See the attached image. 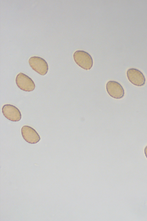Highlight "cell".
Instances as JSON below:
<instances>
[{"instance_id":"obj_1","label":"cell","mask_w":147,"mask_h":221,"mask_svg":"<svg viewBox=\"0 0 147 221\" xmlns=\"http://www.w3.org/2000/svg\"><path fill=\"white\" fill-rule=\"evenodd\" d=\"M74 60L80 67L85 70H90L93 64L92 58L91 55L84 51L78 50L73 55Z\"/></svg>"},{"instance_id":"obj_2","label":"cell","mask_w":147,"mask_h":221,"mask_svg":"<svg viewBox=\"0 0 147 221\" xmlns=\"http://www.w3.org/2000/svg\"><path fill=\"white\" fill-rule=\"evenodd\" d=\"M29 63L32 69L40 74H46L49 67L46 61L43 58L38 56L31 57L29 59Z\"/></svg>"},{"instance_id":"obj_3","label":"cell","mask_w":147,"mask_h":221,"mask_svg":"<svg viewBox=\"0 0 147 221\" xmlns=\"http://www.w3.org/2000/svg\"><path fill=\"white\" fill-rule=\"evenodd\" d=\"M126 74L128 80L133 85L141 87L145 84V76L140 70L135 68H130L127 70Z\"/></svg>"},{"instance_id":"obj_4","label":"cell","mask_w":147,"mask_h":221,"mask_svg":"<svg viewBox=\"0 0 147 221\" xmlns=\"http://www.w3.org/2000/svg\"><path fill=\"white\" fill-rule=\"evenodd\" d=\"M16 81L18 87L21 90L25 91H32L35 87V84L32 79L22 72L18 74Z\"/></svg>"},{"instance_id":"obj_5","label":"cell","mask_w":147,"mask_h":221,"mask_svg":"<svg viewBox=\"0 0 147 221\" xmlns=\"http://www.w3.org/2000/svg\"><path fill=\"white\" fill-rule=\"evenodd\" d=\"M106 89L108 94L114 98L120 99L124 96L125 91L123 87L117 81L110 80L108 82Z\"/></svg>"},{"instance_id":"obj_6","label":"cell","mask_w":147,"mask_h":221,"mask_svg":"<svg viewBox=\"0 0 147 221\" xmlns=\"http://www.w3.org/2000/svg\"><path fill=\"white\" fill-rule=\"evenodd\" d=\"M2 112L5 117L8 120L13 122H17L21 119V113L16 106L10 104L3 106Z\"/></svg>"},{"instance_id":"obj_7","label":"cell","mask_w":147,"mask_h":221,"mask_svg":"<svg viewBox=\"0 0 147 221\" xmlns=\"http://www.w3.org/2000/svg\"><path fill=\"white\" fill-rule=\"evenodd\" d=\"M21 133L24 139L29 143H36L40 139V136L36 130L28 126H24L22 127Z\"/></svg>"},{"instance_id":"obj_8","label":"cell","mask_w":147,"mask_h":221,"mask_svg":"<svg viewBox=\"0 0 147 221\" xmlns=\"http://www.w3.org/2000/svg\"><path fill=\"white\" fill-rule=\"evenodd\" d=\"M144 152L145 156L147 158V145L144 148Z\"/></svg>"}]
</instances>
